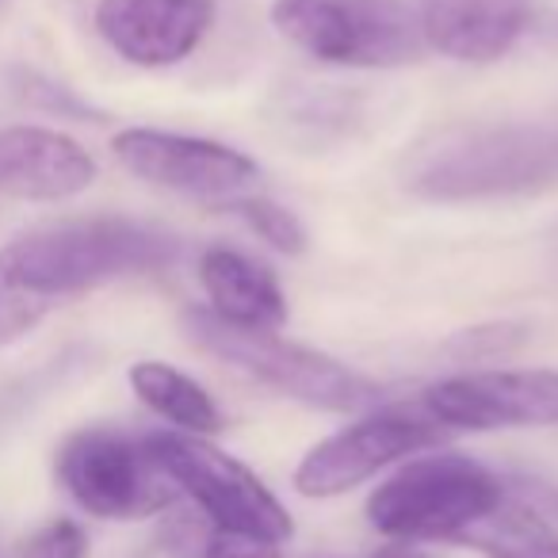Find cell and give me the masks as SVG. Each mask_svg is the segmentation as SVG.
Instances as JSON below:
<instances>
[{
    "instance_id": "obj_1",
    "label": "cell",
    "mask_w": 558,
    "mask_h": 558,
    "mask_svg": "<svg viewBox=\"0 0 558 558\" xmlns=\"http://www.w3.org/2000/svg\"><path fill=\"white\" fill-rule=\"evenodd\" d=\"M180 241L123 215L43 222L0 245V349L27 337L50 311L116 279L169 268Z\"/></svg>"
},
{
    "instance_id": "obj_2",
    "label": "cell",
    "mask_w": 558,
    "mask_h": 558,
    "mask_svg": "<svg viewBox=\"0 0 558 558\" xmlns=\"http://www.w3.org/2000/svg\"><path fill=\"white\" fill-rule=\"evenodd\" d=\"M402 184L428 203H478L558 187V119L456 123L410 149Z\"/></svg>"
},
{
    "instance_id": "obj_3",
    "label": "cell",
    "mask_w": 558,
    "mask_h": 558,
    "mask_svg": "<svg viewBox=\"0 0 558 558\" xmlns=\"http://www.w3.org/2000/svg\"><path fill=\"white\" fill-rule=\"evenodd\" d=\"M505 505V482L471 456H421L395 471L372 497L367 520L398 543L463 539Z\"/></svg>"
},
{
    "instance_id": "obj_4",
    "label": "cell",
    "mask_w": 558,
    "mask_h": 558,
    "mask_svg": "<svg viewBox=\"0 0 558 558\" xmlns=\"http://www.w3.org/2000/svg\"><path fill=\"white\" fill-rule=\"evenodd\" d=\"M184 329L203 352L226 360L256 383L279 390L283 398L326 413H356L383 398V387L367 375L344 367L326 352L283 341L276 329H245L215 318L210 311H187Z\"/></svg>"
},
{
    "instance_id": "obj_5",
    "label": "cell",
    "mask_w": 558,
    "mask_h": 558,
    "mask_svg": "<svg viewBox=\"0 0 558 558\" xmlns=\"http://www.w3.org/2000/svg\"><path fill=\"white\" fill-rule=\"evenodd\" d=\"M271 24L303 54L349 70H398L428 50L405 0H276Z\"/></svg>"
},
{
    "instance_id": "obj_6",
    "label": "cell",
    "mask_w": 558,
    "mask_h": 558,
    "mask_svg": "<svg viewBox=\"0 0 558 558\" xmlns=\"http://www.w3.org/2000/svg\"><path fill=\"white\" fill-rule=\"evenodd\" d=\"M146 451L161 466L165 478L203 512L210 527L260 543H283L295 532L291 512L279 497L230 451L215 448L207 436L154 433L146 436Z\"/></svg>"
},
{
    "instance_id": "obj_7",
    "label": "cell",
    "mask_w": 558,
    "mask_h": 558,
    "mask_svg": "<svg viewBox=\"0 0 558 558\" xmlns=\"http://www.w3.org/2000/svg\"><path fill=\"white\" fill-rule=\"evenodd\" d=\"M58 482L100 520H149L177 505V486L161 474L146 440L119 428H81L58 448Z\"/></svg>"
},
{
    "instance_id": "obj_8",
    "label": "cell",
    "mask_w": 558,
    "mask_h": 558,
    "mask_svg": "<svg viewBox=\"0 0 558 558\" xmlns=\"http://www.w3.org/2000/svg\"><path fill=\"white\" fill-rule=\"evenodd\" d=\"M444 433L448 428L436 425L425 410L390 405V410L367 413L356 425L326 436L306 451L303 463L295 466V489L303 497H318V501L341 497L387 466L436 448Z\"/></svg>"
},
{
    "instance_id": "obj_9",
    "label": "cell",
    "mask_w": 558,
    "mask_h": 558,
    "mask_svg": "<svg viewBox=\"0 0 558 558\" xmlns=\"http://www.w3.org/2000/svg\"><path fill=\"white\" fill-rule=\"evenodd\" d=\"M111 149L131 177L222 210L253 195L256 177H260L256 161L241 149L210 138H192V134L131 126V131L116 134Z\"/></svg>"
},
{
    "instance_id": "obj_10",
    "label": "cell",
    "mask_w": 558,
    "mask_h": 558,
    "mask_svg": "<svg viewBox=\"0 0 558 558\" xmlns=\"http://www.w3.org/2000/svg\"><path fill=\"white\" fill-rule=\"evenodd\" d=\"M425 413L444 428H547L558 425V372H471L425 390Z\"/></svg>"
},
{
    "instance_id": "obj_11",
    "label": "cell",
    "mask_w": 558,
    "mask_h": 558,
    "mask_svg": "<svg viewBox=\"0 0 558 558\" xmlns=\"http://www.w3.org/2000/svg\"><path fill=\"white\" fill-rule=\"evenodd\" d=\"M215 24V0H100V39L142 70H165L192 54Z\"/></svg>"
},
{
    "instance_id": "obj_12",
    "label": "cell",
    "mask_w": 558,
    "mask_h": 558,
    "mask_svg": "<svg viewBox=\"0 0 558 558\" xmlns=\"http://www.w3.org/2000/svg\"><path fill=\"white\" fill-rule=\"evenodd\" d=\"M96 161L77 138L50 126H0V195L62 203L93 187Z\"/></svg>"
},
{
    "instance_id": "obj_13",
    "label": "cell",
    "mask_w": 558,
    "mask_h": 558,
    "mask_svg": "<svg viewBox=\"0 0 558 558\" xmlns=\"http://www.w3.org/2000/svg\"><path fill=\"white\" fill-rule=\"evenodd\" d=\"M532 0H421L425 47L456 62H494L524 35Z\"/></svg>"
},
{
    "instance_id": "obj_14",
    "label": "cell",
    "mask_w": 558,
    "mask_h": 558,
    "mask_svg": "<svg viewBox=\"0 0 558 558\" xmlns=\"http://www.w3.org/2000/svg\"><path fill=\"white\" fill-rule=\"evenodd\" d=\"M199 283L207 291L215 318L245 329H279L288 322V299L279 279L264 264L226 245H210L199 256Z\"/></svg>"
},
{
    "instance_id": "obj_15",
    "label": "cell",
    "mask_w": 558,
    "mask_h": 558,
    "mask_svg": "<svg viewBox=\"0 0 558 558\" xmlns=\"http://www.w3.org/2000/svg\"><path fill=\"white\" fill-rule=\"evenodd\" d=\"M131 387L138 395V402L149 405L169 425H177V433L215 436L222 428V410L215 405V398L192 375L177 372L172 364L142 360V364L131 367Z\"/></svg>"
},
{
    "instance_id": "obj_16",
    "label": "cell",
    "mask_w": 558,
    "mask_h": 558,
    "mask_svg": "<svg viewBox=\"0 0 558 558\" xmlns=\"http://www.w3.org/2000/svg\"><path fill=\"white\" fill-rule=\"evenodd\" d=\"M486 558H558V520L532 501H509L474 532L463 535Z\"/></svg>"
},
{
    "instance_id": "obj_17",
    "label": "cell",
    "mask_w": 558,
    "mask_h": 558,
    "mask_svg": "<svg viewBox=\"0 0 558 558\" xmlns=\"http://www.w3.org/2000/svg\"><path fill=\"white\" fill-rule=\"evenodd\" d=\"M230 215H238L248 230L256 233L260 241H268L276 253H288L299 256L306 248V230L288 207H279V203L264 199V195H245V199L230 203Z\"/></svg>"
},
{
    "instance_id": "obj_18",
    "label": "cell",
    "mask_w": 558,
    "mask_h": 558,
    "mask_svg": "<svg viewBox=\"0 0 558 558\" xmlns=\"http://www.w3.org/2000/svg\"><path fill=\"white\" fill-rule=\"evenodd\" d=\"M20 558H88V535L70 517L47 520L24 539Z\"/></svg>"
},
{
    "instance_id": "obj_19",
    "label": "cell",
    "mask_w": 558,
    "mask_h": 558,
    "mask_svg": "<svg viewBox=\"0 0 558 558\" xmlns=\"http://www.w3.org/2000/svg\"><path fill=\"white\" fill-rule=\"evenodd\" d=\"M199 558H283V555H279L276 543L245 539V535H230V532L210 527L199 547Z\"/></svg>"
},
{
    "instance_id": "obj_20",
    "label": "cell",
    "mask_w": 558,
    "mask_h": 558,
    "mask_svg": "<svg viewBox=\"0 0 558 558\" xmlns=\"http://www.w3.org/2000/svg\"><path fill=\"white\" fill-rule=\"evenodd\" d=\"M372 558H436L433 550H425L421 543H398V539H387Z\"/></svg>"
}]
</instances>
